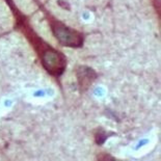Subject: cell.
Listing matches in <instances>:
<instances>
[{
	"label": "cell",
	"instance_id": "3",
	"mask_svg": "<svg viewBox=\"0 0 161 161\" xmlns=\"http://www.w3.org/2000/svg\"><path fill=\"white\" fill-rule=\"evenodd\" d=\"M77 81L81 91H86L91 86L92 83L97 79V73L88 67L81 66L76 70Z\"/></svg>",
	"mask_w": 161,
	"mask_h": 161
},
{
	"label": "cell",
	"instance_id": "2",
	"mask_svg": "<svg viewBox=\"0 0 161 161\" xmlns=\"http://www.w3.org/2000/svg\"><path fill=\"white\" fill-rule=\"evenodd\" d=\"M39 53L43 66L48 73L54 75V76H59L60 74L64 73L67 60L60 52H58L57 50L53 49L46 44L39 51Z\"/></svg>",
	"mask_w": 161,
	"mask_h": 161
},
{
	"label": "cell",
	"instance_id": "1",
	"mask_svg": "<svg viewBox=\"0 0 161 161\" xmlns=\"http://www.w3.org/2000/svg\"><path fill=\"white\" fill-rule=\"evenodd\" d=\"M51 29L58 43L63 46L78 48L83 44V36L81 32L66 26L57 20L51 21Z\"/></svg>",
	"mask_w": 161,
	"mask_h": 161
}]
</instances>
